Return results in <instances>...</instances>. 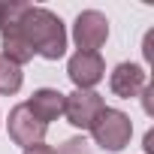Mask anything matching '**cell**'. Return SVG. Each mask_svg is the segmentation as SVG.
I'll return each instance as SVG.
<instances>
[{
	"label": "cell",
	"mask_w": 154,
	"mask_h": 154,
	"mask_svg": "<svg viewBox=\"0 0 154 154\" xmlns=\"http://www.w3.org/2000/svg\"><path fill=\"white\" fill-rule=\"evenodd\" d=\"M103 72V63L94 51H79L72 60H69V75L75 85H94Z\"/></svg>",
	"instance_id": "1"
},
{
	"label": "cell",
	"mask_w": 154,
	"mask_h": 154,
	"mask_svg": "<svg viewBox=\"0 0 154 154\" xmlns=\"http://www.w3.org/2000/svg\"><path fill=\"white\" fill-rule=\"evenodd\" d=\"M103 121H109V124H103V127H97V139L106 145V148H121L124 145V139H127V133H130V127H127V118L124 115H118V112H106L103 115Z\"/></svg>",
	"instance_id": "2"
},
{
	"label": "cell",
	"mask_w": 154,
	"mask_h": 154,
	"mask_svg": "<svg viewBox=\"0 0 154 154\" xmlns=\"http://www.w3.org/2000/svg\"><path fill=\"white\" fill-rule=\"evenodd\" d=\"M103 36H106V21H103L97 12H85V15H79L75 39H79V45H82V48H94Z\"/></svg>",
	"instance_id": "3"
},
{
	"label": "cell",
	"mask_w": 154,
	"mask_h": 154,
	"mask_svg": "<svg viewBox=\"0 0 154 154\" xmlns=\"http://www.w3.org/2000/svg\"><path fill=\"white\" fill-rule=\"evenodd\" d=\"M27 109H42V118H51V115H57L63 109V94H57V91H36L33 103Z\"/></svg>",
	"instance_id": "4"
},
{
	"label": "cell",
	"mask_w": 154,
	"mask_h": 154,
	"mask_svg": "<svg viewBox=\"0 0 154 154\" xmlns=\"http://www.w3.org/2000/svg\"><path fill=\"white\" fill-rule=\"evenodd\" d=\"M21 85V72L15 63H9L6 57H0V91H15Z\"/></svg>",
	"instance_id": "5"
}]
</instances>
